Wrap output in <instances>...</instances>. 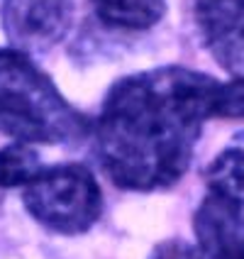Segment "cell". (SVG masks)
<instances>
[{"instance_id": "6da1fadb", "label": "cell", "mask_w": 244, "mask_h": 259, "mask_svg": "<svg viewBox=\"0 0 244 259\" xmlns=\"http://www.w3.org/2000/svg\"><path fill=\"white\" fill-rule=\"evenodd\" d=\"M220 81L161 66L117 81L95 122V157L115 186L164 191L183 179Z\"/></svg>"}, {"instance_id": "7a4b0ae2", "label": "cell", "mask_w": 244, "mask_h": 259, "mask_svg": "<svg viewBox=\"0 0 244 259\" xmlns=\"http://www.w3.org/2000/svg\"><path fill=\"white\" fill-rule=\"evenodd\" d=\"M0 132L25 144H73L90 122L25 52L0 49Z\"/></svg>"}, {"instance_id": "3957f363", "label": "cell", "mask_w": 244, "mask_h": 259, "mask_svg": "<svg viewBox=\"0 0 244 259\" xmlns=\"http://www.w3.org/2000/svg\"><path fill=\"white\" fill-rule=\"evenodd\" d=\"M29 215L59 235H83L103 215V193L83 164L42 169L22 193Z\"/></svg>"}, {"instance_id": "277c9868", "label": "cell", "mask_w": 244, "mask_h": 259, "mask_svg": "<svg viewBox=\"0 0 244 259\" xmlns=\"http://www.w3.org/2000/svg\"><path fill=\"white\" fill-rule=\"evenodd\" d=\"M71 0H3V27L20 52H44L71 27Z\"/></svg>"}, {"instance_id": "5b68a950", "label": "cell", "mask_w": 244, "mask_h": 259, "mask_svg": "<svg viewBox=\"0 0 244 259\" xmlns=\"http://www.w3.org/2000/svg\"><path fill=\"white\" fill-rule=\"evenodd\" d=\"M196 25L217 64L244 76V0H198Z\"/></svg>"}, {"instance_id": "8992f818", "label": "cell", "mask_w": 244, "mask_h": 259, "mask_svg": "<svg viewBox=\"0 0 244 259\" xmlns=\"http://www.w3.org/2000/svg\"><path fill=\"white\" fill-rule=\"evenodd\" d=\"M193 230L205 259L244 257V208L217 193H208L196 210Z\"/></svg>"}, {"instance_id": "52a82bcc", "label": "cell", "mask_w": 244, "mask_h": 259, "mask_svg": "<svg viewBox=\"0 0 244 259\" xmlns=\"http://www.w3.org/2000/svg\"><path fill=\"white\" fill-rule=\"evenodd\" d=\"M205 181L210 193L244 208V132H237L230 144L210 161L205 169Z\"/></svg>"}, {"instance_id": "ba28073f", "label": "cell", "mask_w": 244, "mask_h": 259, "mask_svg": "<svg viewBox=\"0 0 244 259\" xmlns=\"http://www.w3.org/2000/svg\"><path fill=\"white\" fill-rule=\"evenodd\" d=\"M105 27L149 29L166 13V0H90Z\"/></svg>"}, {"instance_id": "9c48e42d", "label": "cell", "mask_w": 244, "mask_h": 259, "mask_svg": "<svg viewBox=\"0 0 244 259\" xmlns=\"http://www.w3.org/2000/svg\"><path fill=\"white\" fill-rule=\"evenodd\" d=\"M42 169L39 154L32 149V144L13 142L0 149V188L27 186Z\"/></svg>"}, {"instance_id": "30bf717a", "label": "cell", "mask_w": 244, "mask_h": 259, "mask_svg": "<svg viewBox=\"0 0 244 259\" xmlns=\"http://www.w3.org/2000/svg\"><path fill=\"white\" fill-rule=\"evenodd\" d=\"M215 117H244V76L217 86Z\"/></svg>"}, {"instance_id": "8fae6325", "label": "cell", "mask_w": 244, "mask_h": 259, "mask_svg": "<svg viewBox=\"0 0 244 259\" xmlns=\"http://www.w3.org/2000/svg\"><path fill=\"white\" fill-rule=\"evenodd\" d=\"M147 259H205V254L183 240H164L161 245L152 249V254Z\"/></svg>"}, {"instance_id": "7c38bea8", "label": "cell", "mask_w": 244, "mask_h": 259, "mask_svg": "<svg viewBox=\"0 0 244 259\" xmlns=\"http://www.w3.org/2000/svg\"><path fill=\"white\" fill-rule=\"evenodd\" d=\"M242 259H244V257H242Z\"/></svg>"}]
</instances>
